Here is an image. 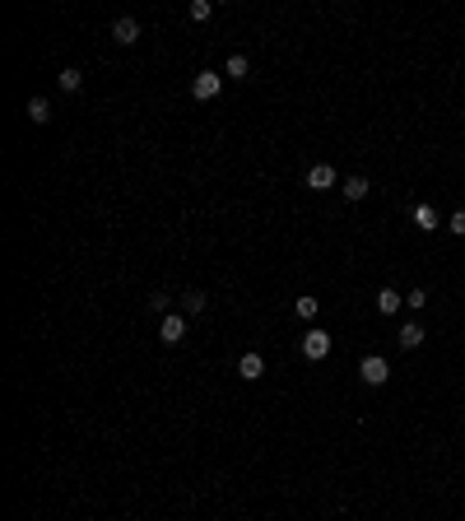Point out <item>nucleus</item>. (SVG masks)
I'll return each instance as SVG.
<instances>
[{"mask_svg": "<svg viewBox=\"0 0 465 521\" xmlns=\"http://www.w3.org/2000/svg\"><path fill=\"white\" fill-rule=\"evenodd\" d=\"M358 377H363V386H387V377H391V363L382 358V354H368V358L358 363Z\"/></svg>", "mask_w": 465, "mask_h": 521, "instance_id": "obj_1", "label": "nucleus"}, {"mask_svg": "<svg viewBox=\"0 0 465 521\" xmlns=\"http://www.w3.org/2000/svg\"><path fill=\"white\" fill-rule=\"evenodd\" d=\"M191 93H196L201 103H210V98H219V93H223V75H214V70H201V75L191 79Z\"/></svg>", "mask_w": 465, "mask_h": 521, "instance_id": "obj_2", "label": "nucleus"}, {"mask_svg": "<svg viewBox=\"0 0 465 521\" xmlns=\"http://www.w3.org/2000/svg\"><path fill=\"white\" fill-rule=\"evenodd\" d=\"M158 340H163V345H182L186 340V317L182 312H168V317L158 322Z\"/></svg>", "mask_w": 465, "mask_h": 521, "instance_id": "obj_3", "label": "nucleus"}, {"mask_svg": "<svg viewBox=\"0 0 465 521\" xmlns=\"http://www.w3.org/2000/svg\"><path fill=\"white\" fill-rule=\"evenodd\" d=\"M326 354H330V336H326V331H316V326H312L307 336H303V358H312V363H321Z\"/></svg>", "mask_w": 465, "mask_h": 521, "instance_id": "obj_4", "label": "nucleus"}, {"mask_svg": "<svg viewBox=\"0 0 465 521\" xmlns=\"http://www.w3.org/2000/svg\"><path fill=\"white\" fill-rule=\"evenodd\" d=\"M237 377H242V382H261L265 377V358L256 349H247L242 358H237Z\"/></svg>", "mask_w": 465, "mask_h": 521, "instance_id": "obj_5", "label": "nucleus"}, {"mask_svg": "<svg viewBox=\"0 0 465 521\" xmlns=\"http://www.w3.org/2000/svg\"><path fill=\"white\" fill-rule=\"evenodd\" d=\"M112 42H121V47H130V42H140V19H130V15H121L117 24H112Z\"/></svg>", "mask_w": 465, "mask_h": 521, "instance_id": "obj_6", "label": "nucleus"}, {"mask_svg": "<svg viewBox=\"0 0 465 521\" xmlns=\"http://www.w3.org/2000/svg\"><path fill=\"white\" fill-rule=\"evenodd\" d=\"M307 186H312V191H330V186H340V177H335L330 163H316V168L307 172Z\"/></svg>", "mask_w": 465, "mask_h": 521, "instance_id": "obj_7", "label": "nucleus"}, {"mask_svg": "<svg viewBox=\"0 0 465 521\" xmlns=\"http://www.w3.org/2000/svg\"><path fill=\"white\" fill-rule=\"evenodd\" d=\"M400 293L396 289H377V312H382V317H396V312H400Z\"/></svg>", "mask_w": 465, "mask_h": 521, "instance_id": "obj_8", "label": "nucleus"}, {"mask_svg": "<svg viewBox=\"0 0 465 521\" xmlns=\"http://www.w3.org/2000/svg\"><path fill=\"white\" fill-rule=\"evenodd\" d=\"M423 336H428V331H423L418 322H405V326H400V349H418V345H423Z\"/></svg>", "mask_w": 465, "mask_h": 521, "instance_id": "obj_9", "label": "nucleus"}, {"mask_svg": "<svg viewBox=\"0 0 465 521\" xmlns=\"http://www.w3.org/2000/svg\"><path fill=\"white\" fill-rule=\"evenodd\" d=\"M205 303H210V298H205L201 289H186V293H182V312H186V317H201Z\"/></svg>", "mask_w": 465, "mask_h": 521, "instance_id": "obj_10", "label": "nucleus"}, {"mask_svg": "<svg viewBox=\"0 0 465 521\" xmlns=\"http://www.w3.org/2000/svg\"><path fill=\"white\" fill-rule=\"evenodd\" d=\"M223 75H228V79H247V75H251V61L242 56V51H237V56H228V65H223Z\"/></svg>", "mask_w": 465, "mask_h": 521, "instance_id": "obj_11", "label": "nucleus"}, {"mask_svg": "<svg viewBox=\"0 0 465 521\" xmlns=\"http://www.w3.org/2000/svg\"><path fill=\"white\" fill-rule=\"evenodd\" d=\"M340 191H344V200H363L368 196V177H344Z\"/></svg>", "mask_w": 465, "mask_h": 521, "instance_id": "obj_12", "label": "nucleus"}, {"mask_svg": "<svg viewBox=\"0 0 465 521\" xmlns=\"http://www.w3.org/2000/svg\"><path fill=\"white\" fill-rule=\"evenodd\" d=\"M28 122H37V126L51 122V103H46V98H33L28 103Z\"/></svg>", "mask_w": 465, "mask_h": 521, "instance_id": "obj_13", "label": "nucleus"}, {"mask_svg": "<svg viewBox=\"0 0 465 521\" xmlns=\"http://www.w3.org/2000/svg\"><path fill=\"white\" fill-rule=\"evenodd\" d=\"M56 84H61V93H75L79 84H84V75H79V70H70V65H65L61 75H56Z\"/></svg>", "mask_w": 465, "mask_h": 521, "instance_id": "obj_14", "label": "nucleus"}, {"mask_svg": "<svg viewBox=\"0 0 465 521\" xmlns=\"http://www.w3.org/2000/svg\"><path fill=\"white\" fill-rule=\"evenodd\" d=\"M414 224H418L423 233H433V229H437V215L428 210V205H418V210H414Z\"/></svg>", "mask_w": 465, "mask_h": 521, "instance_id": "obj_15", "label": "nucleus"}, {"mask_svg": "<svg viewBox=\"0 0 465 521\" xmlns=\"http://www.w3.org/2000/svg\"><path fill=\"white\" fill-rule=\"evenodd\" d=\"M294 312L303 317V322H312V317L321 312V303H316V298H298V303H294Z\"/></svg>", "mask_w": 465, "mask_h": 521, "instance_id": "obj_16", "label": "nucleus"}, {"mask_svg": "<svg viewBox=\"0 0 465 521\" xmlns=\"http://www.w3.org/2000/svg\"><path fill=\"white\" fill-rule=\"evenodd\" d=\"M191 19H196V24L214 19V5H210V0H191Z\"/></svg>", "mask_w": 465, "mask_h": 521, "instance_id": "obj_17", "label": "nucleus"}, {"mask_svg": "<svg viewBox=\"0 0 465 521\" xmlns=\"http://www.w3.org/2000/svg\"><path fill=\"white\" fill-rule=\"evenodd\" d=\"M405 303L418 312V307H428V293H423V289H409V293H405Z\"/></svg>", "mask_w": 465, "mask_h": 521, "instance_id": "obj_18", "label": "nucleus"}, {"mask_svg": "<svg viewBox=\"0 0 465 521\" xmlns=\"http://www.w3.org/2000/svg\"><path fill=\"white\" fill-rule=\"evenodd\" d=\"M447 229H451V233H456V238H465V210H456V215H451V219H447Z\"/></svg>", "mask_w": 465, "mask_h": 521, "instance_id": "obj_19", "label": "nucleus"}, {"mask_svg": "<svg viewBox=\"0 0 465 521\" xmlns=\"http://www.w3.org/2000/svg\"><path fill=\"white\" fill-rule=\"evenodd\" d=\"M149 307H154V312H163V317H168V293H154V298H149Z\"/></svg>", "mask_w": 465, "mask_h": 521, "instance_id": "obj_20", "label": "nucleus"}]
</instances>
